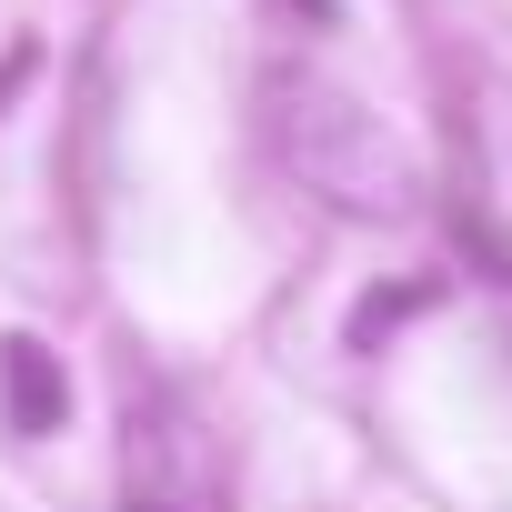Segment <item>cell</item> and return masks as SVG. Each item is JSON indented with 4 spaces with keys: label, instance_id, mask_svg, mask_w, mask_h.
Instances as JSON below:
<instances>
[{
    "label": "cell",
    "instance_id": "obj_1",
    "mask_svg": "<svg viewBox=\"0 0 512 512\" xmlns=\"http://www.w3.org/2000/svg\"><path fill=\"white\" fill-rule=\"evenodd\" d=\"M0 372H11V422H21V432H51V422H61V372L41 362V342H11Z\"/></svg>",
    "mask_w": 512,
    "mask_h": 512
}]
</instances>
